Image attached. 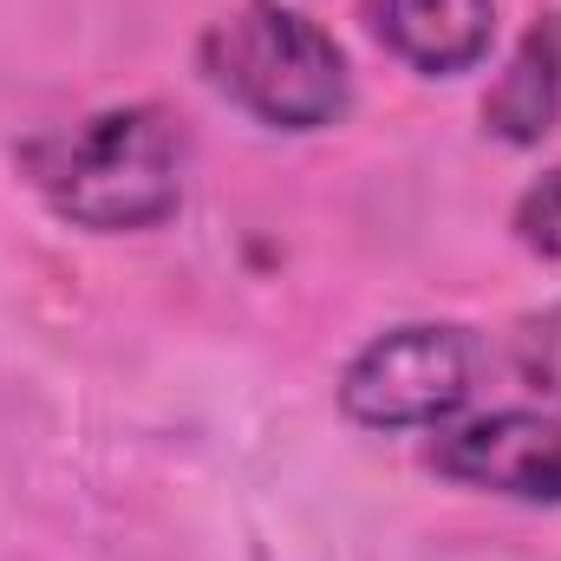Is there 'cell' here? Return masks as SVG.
Listing matches in <instances>:
<instances>
[{
	"label": "cell",
	"instance_id": "1",
	"mask_svg": "<svg viewBox=\"0 0 561 561\" xmlns=\"http://www.w3.org/2000/svg\"><path fill=\"white\" fill-rule=\"evenodd\" d=\"M33 183L46 203L79 229H150L176 209L183 190V144L163 125V112L125 105L99 112L59 138L33 144Z\"/></svg>",
	"mask_w": 561,
	"mask_h": 561
},
{
	"label": "cell",
	"instance_id": "2",
	"mask_svg": "<svg viewBox=\"0 0 561 561\" xmlns=\"http://www.w3.org/2000/svg\"><path fill=\"white\" fill-rule=\"evenodd\" d=\"M203 66L216 92H229L242 112L280 131H320L346 112L340 46L275 0H249L229 20H216L203 39Z\"/></svg>",
	"mask_w": 561,
	"mask_h": 561
},
{
	"label": "cell",
	"instance_id": "3",
	"mask_svg": "<svg viewBox=\"0 0 561 561\" xmlns=\"http://www.w3.org/2000/svg\"><path fill=\"white\" fill-rule=\"evenodd\" d=\"M477 353L463 327H392L379 333L340 379L346 419L373 431H412V424H444L470 399Z\"/></svg>",
	"mask_w": 561,
	"mask_h": 561
},
{
	"label": "cell",
	"instance_id": "4",
	"mask_svg": "<svg viewBox=\"0 0 561 561\" xmlns=\"http://www.w3.org/2000/svg\"><path fill=\"white\" fill-rule=\"evenodd\" d=\"M431 463L470 490L516 503H561V424L536 412H490L431 444Z\"/></svg>",
	"mask_w": 561,
	"mask_h": 561
},
{
	"label": "cell",
	"instance_id": "5",
	"mask_svg": "<svg viewBox=\"0 0 561 561\" xmlns=\"http://www.w3.org/2000/svg\"><path fill=\"white\" fill-rule=\"evenodd\" d=\"M373 26L405 66L444 79L490 53L496 0H373Z\"/></svg>",
	"mask_w": 561,
	"mask_h": 561
},
{
	"label": "cell",
	"instance_id": "6",
	"mask_svg": "<svg viewBox=\"0 0 561 561\" xmlns=\"http://www.w3.org/2000/svg\"><path fill=\"white\" fill-rule=\"evenodd\" d=\"M561 118V13L536 20L510 59V72L496 79V92L483 99V125L503 144H542Z\"/></svg>",
	"mask_w": 561,
	"mask_h": 561
},
{
	"label": "cell",
	"instance_id": "7",
	"mask_svg": "<svg viewBox=\"0 0 561 561\" xmlns=\"http://www.w3.org/2000/svg\"><path fill=\"white\" fill-rule=\"evenodd\" d=\"M516 373H523L542 399L561 405V307L529 313V320L516 327Z\"/></svg>",
	"mask_w": 561,
	"mask_h": 561
},
{
	"label": "cell",
	"instance_id": "8",
	"mask_svg": "<svg viewBox=\"0 0 561 561\" xmlns=\"http://www.w3.org/2000/svg\"><path fill=\"white\" fill-rule=\"evenodd\" d=\"M516 236H523L536 255L561 262V170H549V176L516 203Z\"/></svg>",
	"mask_w": 561,
	"mask_h": 561
}]
</instances>
